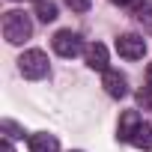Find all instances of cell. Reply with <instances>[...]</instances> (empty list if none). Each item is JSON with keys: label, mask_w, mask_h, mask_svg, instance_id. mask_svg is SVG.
<instances>
[{"label": "cell", "mask_w": 152, "mask_h": 152, "mask_svg": "<svg viewBox=\"0 0 152 152\" xmlns=\"http://www.w3.org/2000/svg\"><path fill=\"white\" fill-rule=\"evenodd\" d=\"M30 33H33V21H30V15H24V12H18V9H12V12L3 15V36H6L9 45H21V42H27Z\"/></svg>", "instance_id": "6da1fadb"}, {"label": "cell", "mask_w": 152, "mask_h": 152, "mask_svg": "<svg viewBox=\"0 0 152 152\" xmlns=\"http://www.w3.org/2000/svg\"><path fill=\"white\" fill-rule=\"evenodd\" d=\"M18 69L27 81H42L45 75H48V54L39 51V48H30L18 57Z\"/></svg>", "instance_id": "7a4b0ae2"}, {"label": "cell", "mask_w": 152, "mask_h": 152, "mask_svg": "<svg viewBox=\"0 0 152 152\" xmlns=\"http://www.w3.org/2000/svg\"><path fill=\"white\" fill-rule=\"evenodd\" d=\"M51 45H54V51H57L60 57H78V54L84 51V39L75 33V30H60V33L51 39Z\"/></svg>", "instance_id": "3957f363"}, {"label": "cell", "mask_w": 152, "mask_h": 152, "mask_svg": "<svg viewBox=\"0 0 152 152\" xmlns=\"http://www.w3.org/2000/svg\"><path fill=\"white\" fill-rule=\"evenodd\" d=\"M116 51H119V57H125V60H143L146 42H143V36H137V33H122V36L116 39Z\"/></svg>", "instance_id": "277c9868"}, {"label": "cell", "mask_w": 152, "mask_h": 152, "mask_svg": "<svg viewBox=\"0 0 152 152\" xmlns=\"http://www.w3.org/2000/svg\"><path fill=\"white\" fill-rule=\"evenodd\" d=\"M102 87H104V93H107L110 99H122V96L128 93V81H125V75L116 72V69H107V72L102 75Z\"/></svg>", "instance_id": "5b68a950"}, {"label": "cell", "mask_w": 152, "mask_h": 152, "mask_svg": "<svg viewBox=\"0 0 152 152\" xmlns=\"http://www.w3.org/2000/svg\"><path fill=\"white\" fill-rule=\"evenodd\" d=\"M27 146H30V152H60L57 137H54V134H48V131H36V134H30Z\"/></svg>", "instance_id": "8992f818"}, {"label": "cell", "mask_w": 152, "mask_h": 152, "mask_svg": "<svg viewBox=\"0 0 152 152\" xmlns=\"http://www.w3.org/2000/svg\"><path fill=\"white\" fill-rule=\"evenodd\" d=\"M87 66L96 69V72H107V48L102 42H93L87 48Z\"/></svg>", "instance_id": "52a82bcc"}, {"label": "cell", "mask_w": 152, "mask_h": 152, "mask_svg": "<svg viewBox=\"0 0 152 152\" xmlns=\"http://www.w3.org/2000/svg\"><path fill=\"white\" fill-rule=\"evenodd\" d=\"M128 143H131V146H137V149H152V125L140 122V125L131 131Z\"/></svg>", "instance_id": "ba28073f"}, {"label": "cell", "mask_w": 152, "mask_h": 152, "mask_svg": "<svg viewBox=\"0 0 152 152\" xmlns=\"http://www.w3.org/2000/svg\"><path fill=\"white\" fill-rule=\"evenodd\" d=\"M140 122H143V119H140L134 110H128V113L119 119V140H128V137H131V131H134Z\"/></svg>", "instance_id": "9c48e42d"}, {"label": "cell", "mask_w": 152, "mask_h": 152, "mask_svg": "<svg viewBox=\"0 0 152 152\" xmlns=\"http://www.w3.org/2000/svg\"><path fill=\"white\" fill-rule=\"evenodd\" d=\"M36 15H39V21H54L57 18V3H51V0H39V6H36Z\"/></svg>", "instance_id": "30bf717a"}, {"label": "cell", "mask_w": 152, "mask_h": 152, "mask_svg": "<svg viewBox=\"0 0 152 152\" xmlns=\"http://www.w3.org/2000/svg\"><path fill=\"white\" fill-rule=\"evenodd\" d=\"M137 21H140L146 30H152V3H143V6H137Z\"/></svg>", "instance_id": "8fae6325"}, {"label": "cell", "mask_w": 152, "mask_h": 152, "mask_svg": "<svg viewBox=\"0 0 152 152\" xmlns=\"http://www.w3.org/2000/svg\"><path fill=\"white\" fill-rule=\"evenodd\" d=\"M63 3H66L72 12H87V9L93 6V0H63Z\"/></svg>", "instance_id": "7c38bea8"}, {"label": "cell", "mask_w": 152, "mask_h": 152, "mask_svg": "<svg viewBox=\"0 0 152 152\" xmlns=\"http://www.w3.org/2000/svg\"><path fill=\"white\" fill-rule=\"evenodd\" d=\"M137 102H140V107L146 110V107H152V87H143L140 93H137Z\"/></svg>", "instance_id": "4fadbf2b"}, {"label": "cell", "mask_w": 152, "mask_h": 152, "mask_svg": "<svg viewBox=\"0 0 152 152\" xmlns=\"http://www.w3.org/2000/svg\"><path fill=\"white\" fill-rule=\"evenodd\" d=\"M110 3H116V6H137L140 0H110Z\"/></svg>", "instance_id": "5bb4252c"}, {"label": "cell", "mask_w": 152, "mask_h": 152, "mask_svg": "<svg viewBox=\"0 0 152 152\" xmlns=\"http://www.w3.org/2000/svg\"><path fill=\"white\" fill-rule=\"evenodd\" d=\"M146 78H149V84H152V63H149V69H146Z\"/></svg>", "instance_id": "9a60e30c"}, {"label": "cell", "mask_w": 152, "mask_h": 152, "mask_svg": "<svg viewBox=\"0 0 152 152\" xmlns=\"http://www.w3.org/2000/svg\"><path fill=\"white\" fill-rule=\"evenodd\" d=\"M36 3H39V0H36Z\"/></svg>", "instance_id": "2e32d148"}]
</instances>
